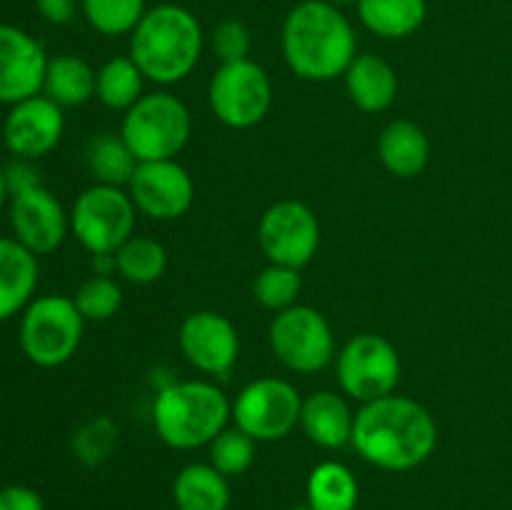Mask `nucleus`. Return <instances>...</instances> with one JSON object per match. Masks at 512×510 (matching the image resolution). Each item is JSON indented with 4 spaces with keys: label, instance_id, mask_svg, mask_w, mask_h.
<instances>
[{
    "label": "nucleus",
    "instance_id": "f257e3e1",
    "mask_svg": "<svg viewBox=\"0 0 512 510\" xmlns=\"http://www.w3.org/2000/svg\"><path fill=\"white\" fill-rule=\"evenodd\" d=\"M350 445L365 463L388 473H405L435 453L438 423L418 400L393 393L365 403L355 413Z\"/></svg>",
    "mask_w": 512,
    "mask_h": 510
},
{
    "label": "nucleus",
    "instance_id": "f03ea898",
    "mask_svg": "<svg viewBox=\"0 0 512 510\" xmlns=\"http://www.w3.org/2000/svg\"><path fill=\"white\" fill-rule=\"evenodd\" d=\"M283 58L298 78L328 83L345 75L358 55V38L338 5L303 0L288 13L280 33Z\"/></svg>",
    "mask_w": 512,
    "mask_h": 510
},
{
    "label": "nucleus",
    "instance_id": "7ed1b4c3",
    "mask_svg": "<svg viewBox=\"0 0 512 510\" xmlns=\"http://www.w3.org/2000/svg\"><path fill=\"white\" fill-rule=\"evenodd\" d=\"M205 35L198 18L175 3L145 10L138 28L130 33V58L158 85H175L188 78L200 63Z\"/></svg>",
    "mask_w": 512,
    "mask_h": 510
},
{
    "label": "nucleus",
    "instance_id": "20e7f679",
    "mask_svg": "<svg viewBox=\"0 0 512 510\" xmlns=\"http://www.w3.org/2000/svg\"><path fill=\"white\" fill-rule=\"evenodd\" d=\"M233 403L208 380H175L155 393L153 425L158 438L173 450H195L228 428Z\"/></svg>",
    "mask_w": 512,
    "mask_h": 510
},
{
    "label": "nucleus",
    "instance_id": "39448f33",
    "mask_svg": "<svg viewBox=\"0 0 512 510\" xmlns=\"http://www.w3.org/2000/svg\"><path fill=\"white\" fill-rule=\"evenodd\" d=\"M193 133L190 110L178 95L145 93L128 113L123 115L120 135L138 158V163L150 160H175V155L188 145Z\"/></svg>",
    "mask_w": 512,
    "mask_h": 510
},
{
    "label": "nucleus",
    "instance_id": "423d86ee",
    "mask_svg": "<svg viewBox=\"0 0 512 510\" xmlns=\"http://www.w3.org/2000/svg\"><path fill=\"white\" fill-rule=\"evenodd\" d=\"M85 318L73 298L43 295L30 300L20 320V348L40 368L65 365L80 348Z\"/></svg>",
    "mask_w": 512,
    "mask_h": 510
},
{
    "label": "nucleus",
    "instance_id": "0eeeda50",
    "mask_svg": "<svg viewBox=\"0 0 512 510\" xmlns=\"http://www.w3.org/2000/svg\"><path fill=\"white\" fill-rule=\"evenodd\" d=\"M135 210L128 190L100 185L83 190L70 210V230L90 255L118 253L135 235Z\"/></svg>",
    "mask_w": 512,
    "mask_h": 510
},
{
    "label": "nucleus",
    "instance_id": "6e6552de",
    "mask_svg": "<svg viewBox=\"0 0 512 510\" xmlns=\"http://www.w3.org/2000/svg\"><path fill=\"white\" fill-rule=\"evenodd\" d=\"M270 350L288 370L315 375L335 358V335L320 310L310 305H290L280 310L268 330Z\"/></svg>",
    "mask_w": 512,
    "mask_h": 510
},
{
    "label": "nucleus",
    "instance_id": "1a4fd4ad",
    "mask_svg": "<svg viewBox=\"0 0 512 510\" xmlns=\"http://www.w3.org/2000/svg\"><path fill=\"white\" fill-rule=\"evenodd\" d=\"M208 105L215 118L233 130L263 123L273 105V83L255 60L220 63L208 83Z\"/></svg>",
    "mask_w": 512,
    "mask_h": 510
},
{
    "label": "nucleus",
    "instance_id": "9d476101",
    "mask_svg": "<svg viewBox=\"0 0 512 510\" xmlns=\"http://www.w3.org/2000/svg\"><path fill=\"white\" fill-rule=\"evenodd\" d=\"M335 370L343 393L365 405L395 393L403 365L388 338L360 333L343 345L335 358Z\"/></svg>",
    "mask_w": 512,
    "mask_h": 510
},
{
    "label": "nucleus",
    "instance_id": "9b49d317",
    "mask_svg": "<svg viewBox=\"0 0 512 510\" xmlns=\"http://www.w3.org/2000/svg\"><path fill=\"white\" fill-rule=\"evenodd\" d=\"M303 398L283 378H258L233 400V423L258 443L283 440L300 425Z\"/></svg>",
    "mask_w": 512,
    "mask_h": 510
},
{
    "label": "nucleus",
    "instance_id": "f8f14e48",
    "mask_svg": "<svg viewBox=\"0 0 512 510\" xmlns=\"http://www.w3.org/2000/svg\"><path fill=\"white\" fill-rule=\"evenodd\" d=\"M258 245L268 263L303 270L320 248V223L300 200H278L258 223Z\"/></svg>",
    "mask_w": 512,
    "mask_h": 510
},
{
    "label": "nucleus",
    "instance_id": "ddd939ff",
    "mask_svg": "<svg viewBox=\"0 0 512 510\" xmlns=\"http://www.w3.org/2000/svg\"><path fill=\"white\" fill-rule=\"evenodd\" d=\"M125 190L138 213L160 223L183 218L195 200L193 178L178 160L138 163Z\"/></svg>",
    "mask_w": 512,
    "mask_h": 510
},
{
    "label": "nucleus",
    "instance_id": "4468645a",
    "mask_svg": "<svg viewBox=\"0 0 512 510\" xmlns=\"http://www.w3.org/2000/svg\"><path fill=\"white\" fill-rule=\"evenodd\" d=\"M180 350L195 370L225 378L238 363L240 338L235 325L215 310H195L183 320L178 333Z\"/></svg>",
    "mask_w": 512,
    "mask_h": 510
},
{
    "label": "nucleus",
    "instance_id": "2eb2a0df",
    "mask_svg": "<svg viewBox=\"0 0 512 510\" xmlns=\"http://www.w3.org/2000/svg\"><path fill=\"white\" fill-rule=\"evenodd\" d=\"M10 198V223L20 245L33 255H48L63 245L70 230V215L45 185H35Z\"/></svg>",
    "mask_w": 512,
    "mask_h": 510
},
{
    "label": "nucleus",
    "instance_id": "dca6fc26",
    "mask_svg": "<svg viewBox=\"0 0 512 510\" xmlns=\"http://www.w3.org/2000/svg\"><path fill=\"white\" fill-rule=\"evenodd\" d=\"M63 130V108L45 95H33L10 108L3 138L10 153L20 160H35L48 155L60 143Z\"/></svg>",
    "mask_w": 512,
    "mask_h": 510
},
{
    "label": "nucleus",
    "instance_id": "f3484780",
    "mask_svg": "<svg viewBox=\"0 0 512 510\" xmlns=\"http://www.w3.org/2000/svg\"><path fill=\"white\" fill-rule=\"evenodd\" d=\"M48 55L43 45L15 25H0V103L15 105L43 93Z\"/></svg>",
    "mask_w": 512,
    "mask_h": 510
},
{
    "label": "nucleus",
    "instance_id": "a211bd4d",
    "mask_svg": "<svg viewBox=\"0 0 512 510\" xmlns=\"http://www.w3.org/2000/svg\"><path fill=\"white\" fill-rule=\"evenodd\" d=\"M353 425L355 413L343 395L333 390H315L303 398L300 428L318 448L335 450L348 445L353 440Z\"/></svg>",
    "mask_w": 512,
    "mask_h": 510
},
{
    "label": "nucleus",
    "instance_id": "6ab92c4d",
    "mask_svg": "<svg viewBox=\"0 0 512 510\" xmlns=\"http://www.w3.org/2000/svg\"><path fill=\"white\" fill-rule=\"evenodd\" d=\"M345 90L363 113H383L398 98V75L393 65L375 53H358L345 70Z\"/></svg>",
    "mask_w": 512,
    "mask_h": 510
},
{
    "label": "nucleus",
    "instance_id": "aec40b11",
    "mask_svg": "<svg viewBox=\"0 0 512 510\" xmlns=\"http://www.w3.org/2000/svg\"><path fill=\"white\" fill-rule=\"evenodd\" d=\"M38 288V255L18 240L0 238V323L28 308Z\"/></svg>",
    "mask_w": 512,
    "mask_h": 510
},
{
    "label": "nucleus",
    "instance_id": "412c9836",
    "mask_svg": "<svg viewBox=\"0 0 512 510\" xmlns=\"http://www.w3.org/2000/svg\"><path fill=\"white\" fill-rule=\"evenodd\" d=\"M378 158L395 178H415L430 160V140L413 120H390L378 138Z\"/></svg>",
    "mask_w": 512,
    "mask_h": 510
},
{
    "label": "nucleus",
    "instance_id": "4be33fe9",
    "mask_svg": "<svg viewBox=\"0 0 512 510\" xmlns=\"http://www.w3.org/2000/svg\"><path fill=\"white\" fill-rule=\"evenodd\" d=\"M355 5L360 23L385 40L410 38L428 18L425 0H358Z\"/></svg>",
    "mask_w": 512,
    "mask_h": 510
},
{
    "label": "nucleus",
    "instance_id": "5701e85b",
    "mask_svg": "<svg viewBox=\"0 0 512 510\" xmlns=\"http://www.w3.org/2000/svg\"><path fill=\"white\" fill-rule=\"evenodd\" d=\"M173 503L178 510H228V478L210 463L185 465L173 480Z\"/></svg>",
    "mask_w": 512,
    "mask_h": 510
},
{
    "label": "nucleus",
    "instance_id": "b1692460",
    "mask_svg": "<svg viewBox=\"0 0 512 510\" xmlns=\"http://www.w3.org/2000/svg\"><path fill=\"white\" fill-rule=\"evenodd\" d=\"M98 73L78 55H58L48 60L43 80V95L60 108H75L95 98Z\"/></svg>",
    "mask_w": 512,
    "mask_h": 510
},
{
    "label": "nucleus",
    "instance_id": "393cba45",
    "mask_svg": "<svg viewBox=\"0 0 512 510\" xmlns=\"http://www.w3.org/2000/svg\"><path fill=\"white\" fill-rule=\"evenodd\" d=\"M360 500V485L353 470L338 460L315 465L305 485V503L313 510H355Z\"/></svg>",
    "mask_w": 512,
    "mask_h": 510
},
{
    "label": "nucleus",
    "instance_id": "a878e982",
    "mask_svg": "<svg viewBox=\"0 0 512 510\" xmlns=\"http://www.w3.org/2000/svg\"><path fill=\"white\" fill-rule=\"evenodd\" d=\"M85 160L100 185H115V188H125L138 168V158L128 148L123 135L110 133V130L90 138L88 148H85Z\"/></svg>",
    "mask_w": 512,
    "mask_h": 510
},
{
    "label": "nucleus",
    "instance_id": "bb28decb",
    "mask_svg": "<svg viewBox=\"0 0 512 510\" xmlns=\"http://www.w3.org/2000/svg\"><path fill=\"white\" fill-rule=\"evenodd\" d=\"M145 75L135 65L130 55H115L105 60L98 70V83H95V98L108 110H123L128 113L140 98H143Z\"/></svg>",
    "mask_w": 512,
    "mask_h": 510
},
{
    "label": "nucleus",
    "instance_id": "cd10ccee",
    "mask_svg": "<svg viewBox=\"0 0 512 510\" xmlns=\"http://www.w3.org/2000/svg\"><path fill=\"white\" fill-rule=\"evenodd\" d=\"M120 278L130 285H153L163 278L168 268V250L163 243L148 235H133L115 253Z\"/></svg>",
    "mask_w": 512,
    "mask_h": 510
},
{
    "label": "nucleus",
    "instance_id": "c85d7f7f",
    "mask_svg": "<svg viewBox=\"0 0 512 510\" xmlns=\"http://www.w3.org/2000/svg\"><path fill=\"white\" fill-rule=\"evenodd\" d=\"M85 20L100 35H130L145 15V0H80Z\"/></svg>",
    "mask_w": 512,
    "mask_h": 510
},
{
    "label": "nucleus",
    "instance_id": "c756f323",
    "mask_svg": "<svg viewBox=\"0 0 512 510\" xmlns=\"http://www.w3.org/2000/svg\"><path fill=\"white\" fill-rule=\"evenodd\" d=\"M120 430L110 415H95L80 425L73 435V455L88 468H98L118 448Z\"/></svg>",
    "mask_w": 512,
    "mask_h": 510
},
{
    "label": "nucleus",
    "instance_id": "7c9ffc66",
    "mask_svg": "<svg viewBox=\"0 0 512 510\" xmlns=\"http://www.w3.org/2000/svg\"><path fill=\"white\" fill-rule=\"evenodd\" d=\"M300 288H303L300 270L288 268V265L268 263L258 275H255L253 298L255 303L263 305L265 310L280 313V310L295 305Z\"/></svg>",
    "mask_w": 512,
    "mask_h": 510
},
{
    "label": "nucleus",
    "instance_id": "2f4dec72",
    "mask_svg": "<svg viewBox=\"0 0 512 510\" xmlns=\"http://www.w3.org/2000/svg\"><path fill=\"white\" fill-rule=\"evenodd\" d=\"M255 443H258V440H253L248 433H243L238 425L225 428L223 433H218L210 440V465H213L218 473H223L225 478L248 473L250 465L255 463Z\"/></svg>",
    "mask_w": 512,
    "mask_h": 510
},
{
    "label": "nucleus",
    "instance_id": "473e14b6",
    "mask_svg": "<svg viewBox=\"0 0 512 510\" xmlns=\"http://www.w3.org/2000/svg\"><path fill=\"white\" fill-rule=\"evenodd\" d=\"M73 300L85 320H110L123 305V290L113 278L90 275Z\"/></svg>",
    "mask_w": 512,
    "mask_h": 510
},
{
    "label": "nucleus",
    "instance_id": "72a5a7b5",
    "mask_svg": "<svg viewBox=\"0 0 512 510\" xmlns=\"http://www.w3.org/2000/svg\"><path fill=\"white\" fill-rule=\"evenodd\" d=\"M250 45H253V38H250V30L243 20L228 18L215 25L213 33H210V48L220 63L248 60Z\"/></svg>",
    "mask_w": 512,
    "mask_h": 510
},
{
    "label": "nucleus",
    "instance_id": "f704fd0d",
    "mask_svg": "<svg viewBox=\"0 0 512 510\" xmlns=\"http://www.w3.org/2000/svg\"><path fill=\"white\" fill-rule=\"evenodd\" d=\"M0 510H45V503L28 485H5L0 488Z\"/></svg>",
    "mask_w": 512,
    "mask_h": 510
},
{
    "label": "nucleus",
    "instance_id": "c9c22d12",
    "mask_svg": "<svg viewBox=\"0 0 512 510\" xmlns=\"http://www.w3.org/2000/svg\"><path fill=\"white\" fill-rule=\"evenodd\" d=\"M5 183H8L10 195H18L23 193V190L35 188V185H43L40 183L38 170L30 165V160H18V163L8 165V168H5Z\"/></svg>",
    "mask_w": 512,
    "mask_h": 510
},
{
    "label": "nucleus",
    "instance_id": "e433bc0d",
    "mask_svg": "<svg viewBox=\"0 0 512 510\" xmlns=\"http://www.w3.org/2000/svg\"><path fill=\"white\" fill-rule=\"evenodd\" d=\"M35 8L48 23L68 25L78 15L80 0H35Z\"/></svg>",
    "mask_w": 512,
    "mask_h": 510
},
{
    "label": "nucleus",
    "instance_id": "4c0bfd02",
    "mask_svg": "<svg viewBox=\"0 0 512 510\" xmlns=\"http://www.w3.org/2000/svg\"><path fill=\"white\" fill-rule=\"evenodd\" d=\"M90 270H93V275H105V278H113V275L118 273V258H115V253L90 255Z\"/></svg>",
    "mask_w": 512,
    "mask_h": 510
},
{
    "label": "nucleus",
    "instance_id": "58836bf2",
    "mask_svg": "<svg viewBox=\"0 0 512 510\" xmlns=\"http://www.w3.org/2000/svg\"><path fill=\"white\" fill-rule=\"evenodd\" d=\"M8 183H5V170L0 168V208L5 205V198H8Z\"/></svg>",
    "mask_w": 512,
    "mask_h": 510
},
{
    "label": "nucleus",
    "instance_id": "ea45409f",
    "mask_svg": "<svg viewBox=\"0 0 512 510\" xmlns=\"http://www.w3.org/2000/svg\"><path fill=\"white\" fill-rule=\"evenodd\" d=\"M328 3H333V5H350V3H358V0H328Z\"/></svg>",
    "mask_w": 512,
    "mask_h": 510
},
{
    "label": "nucleus",
    "instance_id": "a19ab883",
    "mask_svg": "<svg viewBox=\"0 0 512 510\" xmlns=\"http://www.w3.org/2000/svg\"><path fill=\"white\" fill-rule=\"evenodd\" d=\"M290 510H313V508H310L308 503H300V505H293V508H290Z\"/></svg>",
    "mask_w": 512,
    "mask_h": 510
}]
</instances>
